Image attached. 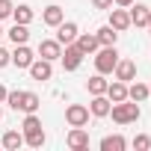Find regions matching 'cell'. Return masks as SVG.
I'll list each match as a JSON object with an SVG mask.
<instances>
[{
	"label": "cell",
	"mask_w": 151,
	"mask_h": 151,
	"mask_svg": "<svg viewBox=\"0 0 151 151\" xmlns=\"http://www.w3.org/2000/svg\"><path fill=\"white\" fill-rule=\"evenodd\" d=\"M6 104L18 113H39V107H42V98L36 95V92H21V89H15V92H9L6 95Z\"/></svg>",
	"instance_id": "6da1fadb"
},
{
	"label": "cell",
	"mask_w": 151,
	"mask_h": 151,
	"mask_svg": "<svg viewBox=\"0 0 151 151\" xmlns=\"http://www.w3.org/2000/svg\"><path fill=\"white\" fill-rule=\"evenodd\" d=\"M110 116H113V122H116V124H133V122H139L142 110H139V104H136V101L124 98V101H119V104H113V107H110Z\"/></svg>",
	"instance_id": "7a4b0ae2"
},
{
	"label": "cell",
	"mask_w": 151,
	"mask_h": 151,
	"mask_svg": "<svg viewBox=\"0 0 151 151\" xmlns=\"http://www.w3.org/2000/svg\"><path fill=\"white\" fill-rule=\"evenodd\" d=\"M116 62H119L116 45H101V47L95 50V71H98V74H113Z\"/></svg>",
	"instance_id": "3957f363"
},
{
	"label": "cell",
	"mask_w": 151,
	"mask_h": 151,
	"mask_svg": "<svg viewBox=\"0 0 151 151\" xmlns=\"http://www.w3.org/2000/svg\"><path fill=\"white\" fill-rule=\"evenodd\" d=\"M83 56H86V53L71 42V45H65V47H62V56H59V59H62V68H65V71H77V68H80V62H83Z\"/></svg>",
	"instance_id": "277c9868"
},
{
	"label": "cell",
	"mask_w": 151,
	"mask_h": 151,
	"mask_svg": "<svg viewBox=\"0 0 151 151\" xmlns=\"http://www.w3.org/2000/svg\"><path fill=\"white\" fill-rule=\"evenodd\" d=\"M65 122H68L71 127H86V124H89V107H83V104H68V107H65Z\"/></svg>",
	"instance_id": "5b68a950"
},
{
	"label": "cell",
	"mask_w": 151,
	"mask_h": 151,
	"mask_svg": "<svg viewBox=\"0 0 151 151\" xmlns=\"http://www.w3.org/2000/svg\"><path fill=\"white\" fill-rule=\"evenodd\" d=\"M27 71H30V77H33V80H42V83H45V80H50V77H53V62H50V59L36 56V59L30 62V68H27Z\"/></svg>",
	"instance_id": "8992f818"
},
{
	"label": "cell",
	"mask_w": 151,
	"mask_h": 151,
	"mask_svg": "<svg viewBox=\"0 0 151 151\" xmlns=\"http://www.w3.org/2000/svg\"><path fill=\"white\" fill-rule=\"evenodd\" d=\"M65 142H68L71 151H86V148H89V133H86V127H71L68 136H65Z\"/></svg>",
	"instance_id": "52a82bcc"
},
{
	"label": "cell",
	"mask_w": 151,
	"mask_h": 151,
	"mask_svg": "<svg viewBox=\"0 0 151 151\" xmlns=\"http://www.w3.org/2000/svg\"><path fill=\"white\" fill-rule=\"evenodd\" d=\"M36 53H39L42 59H50V62H53V59L62 56V45H59L56 39H42L39 47H36Z\"/></svg>",
	"instance_id": "ba28073f"
},
{
	"label": "cell",
	"mask_w": 151,
	"mask_h": 151,
	"mask_svg": "<svg viewBox=\"0 0 151 151\" xmlns=\"http://www.w3.org/2000/svg\"><path fill=\"white\" fill-rule=\"evenodd\" d=\"M110 107H113V101H110L107 95H92V101H89V116L107 119V116H110Z\"/></svg>",
	"instance_id": "9c48e42d"
},
{
	"label": "cell",
	"mask_w": 151,
	"mask_h": 151,
	"mask_svg": "<svg viewBox=\"0 0 151 151\" xmlns=\"http://www.w3.org/2000/svg\"><path fill=\"white\" fill-rule=\"evenodd\" d=\"M113 74H116V80L130 83V80L136 77V62H133V59H119L116 68H113Z\"/></svg>",
	"instance_id": "30bf717a"
},
{
	"label": "cell",
	"mask_w": 151,
	"mask_h": 151,
	"mask_svg": "<svg viewBox=\"0 0 151 151\" xmlns=\"http://www.w3.org/2000/svg\"><path fill=\"white\" fill-rule=\"evenodd\" d=\"M53 30H56V42H59L62 47H65V45H71L74 39H77V33H80L74 21H62V24H59V27H53Z\"/></svg>",
	"instance_id": "8fae6325"
},
{
	"label": "cell",
	"mask_w": 151,
	"mask_h": 151,
	"mask_svg": "<svg viewBox=\"0 0 151 151\" xmlns=\"http://www.w3.org/2000/svg\"><path fill=\"white\" fill-rule=\"evenodd\" d=\"M148 12H151V6H145V3H130V6H127L130 27H145V24H148Z\"/></svg>",
	"instance_id": "7c38bea8"
},
{
	"label": "cell",
	"mask_w": 151,
	"mask_h": 151,
	"mask_svg": "<svg viewBox=\"0 0 151 151\" xmlns=\"http://www.w3.org/2000/svg\"><path fill=\"white\" fill-rule=\"evenodd\" d=\"M33 59H36V53H33L27 45H15V50H12V65H15V68H30Z\"/></svg>",
	"instance_id": "4fadbf2b"
},
{
	"label": "cell",
	"mask_w": 151,
	"mask_h": 151,
	"mask_svg": "<svg viewBox=\"0 0 151 151\" xmlns=\"http://www.w3.org/2000/svg\"><path fill=\"white\" fill-rule=\"evenodd\" d=\"M62 21H65V12H62V6H56V3L45 6V12H42V24H47V27H59Z\"/></svg>",
	"instance_id": "5bb4252c"
},
{
	"label": "cell",
	"mask_w": 151,
	"mask_h": 151,
	"mask_svg": "<svg viewBox=\"0 0 151 151\" xmlns=\"http://www.w3.org/2000/svg\"><path fill=\"white\" fill-rule=\"evenodd\" d=\"M110 27H113V30H119V33H124V30L130 27V15H127V9H124V6L110 9Z\"/></svg>",
	"instance_id": "9a60e30c"
},
{
	"label": "cell",
	"mask_w": 151,
	"mask_h": 151,
	"mask_svg": "<svg viewBox=\"0 0 151 151\" xmlns=\"http://www.w3.org/2000/svg\"><path fill=\"white\" fill-rule=\"evenodd\" d=\"M74 45H77V47H80V50H83L86 56H89V53H95V50L101 47V45H98V36H95V33H77Z\"/></svg>",
	"instance_id": "2e32d148"
},
{
	"label": "cell",
	"mask_w": 151,
	"mask_h": 151,
	"mask_svg": "<svg viewBox=\"0 0 151 151\" xmlns=\"http://www.w3.org/2000/svg\"><path fill=\"white\" fill-rule=\"evenodd\" d=\"M113 104H119V101H124L127 98V83H122V80H113V83H107V92H104Z\"/></svg>",
	"instance_id": "e0dca14e"
},
{
	"label": "cell",
	"mask_w": 151,
	"mask_h": 151,
	"mask_svg": "<svg viewBox=\"0 0 151 151\" xmlns=\"http://www.w3.org/2000/svg\"><path fill=\"white\" fill-rule=\"evenodd\" d=\"M124 148H127V139L122 133H110L101 139V151H124Z\"/></svg>",
	"instance_id": "ac0fdd59"
},
{
	"label": "cell",
	"mask_w": 151,
	"mask_h": 151,
	"mask_svg": "<svg viewBox=\"0 0 151 151\" xmlns=\"http://www.w3.org/2000/svg\"><path fill=\"white\" fill-rule=\"evenodd\" d=\"M148 95H151L148 83H139V80H136V83H130V86H127V98H130V101H136V104H142Z\"/></svg>",
	"instance_id": "d6986e66"
},
{
	"label": "cell",
	"mask_w": 151,
	"mask_h": 151,
	"mask_svg": "<svg viewBox=\"0 0 151 151\" xmlns=\"http://www.w3.org/2000/svg\"><path fill=\"white\" fill-rule=\"evenodd\" d=\"M107 74H95V77H89L86 80V89H89V95H104L107 92Z\"/></svg>",
	"instance_id": "ffe728a7"
},
{
	"label": "cell",
	"mask_w": 151,
	"mask_h": 151,
	"mask_svg": "<svg viewBox=\"0 0 151 151\" xmlns=\"http://www.w3.org/2000/svg\"><path fill=\"white\" fill-rule=\"evenodd\" d=\"M0 142H3V148H6V151H18V148L24 145V133H18V130H6Z\"/></svg>",
	"instance_id": "44dd1931"
},
{
	"label": "cell",
	"mask_w": 151,
	"mask_h": 151,
	"mask_svg": "<svg viewBox=\"0 0 151 151\" xmlns=\"http://www.w3.org/2000/svg\"><path fill=\"white\" fill-rule=\"evenodd\" d=\"M12 18H15V24H27V27H30V21L36 18V12H33V6L21 3V6H15V9H12Z\"/></svg>",
	"instance_id": "7402d4cb"
},
{
	"label": "cell",
	"mask_w": 151,
	"mask_h": 151,
	"mask_svg": "<svg viewBox=\"0 0 151 151\" xmlns=\"http://www.w3.org/2000/svg\"><path fill=\"white\" fill-rule=\"evenodd\" d=\"M47 142V136H45V130L42 127H36V130H27L24 133V145H30V148H42Z\"/></svg>",
	"instance_id": "603a6c76"
},
{
	"label": "cell",
	"mask_w": 151,
	"mask_h": 151,
	"mask_svg": "<svg viewBox=\"0 0 151 151\" xmlns=\"http://www.w3.org/2000/svg\"><path fill=\"white\" fill-rule=\"evenodd\" d=\"M95 36H98V45H116L119 42V30H113L110 24H104Z\"/></svg>",
	"instance_id": "cb8c5ba5"
},
{
	"label": "cell",
	"mask_w": 151,
	"mask_h": 151,
	"mask_svg": "<svg viewBox=\"0 0 151 151\" xmlns=\"http://www.w3.org/2000/svg\"><path fill=\"white\" fill-rule=\"evenodd\" d=\"M9 39H12L15 45H27V39H30V30H27V24H15V27L9 30Z\"/></svg>",
	"instance_id": "d4e9b609"
},
{
	"label": "cell",
	"mask_w": 151,
	"mask_h": 151,
	"mask_svg": "<svg viewBox=\"0 0 151 151\" xmlns=\"http://www.w3.org/2000/svg\"><path fill=\"white\" fill-rule=\"evenodd\" d=\"M133 148H136V151H148V148H151V139H148L145 133H139V136H133Z\"/></svg>",
	"instance_id": "484cf974"
},
{
	"label": "cell",
	"mask_w": 151,
	"mask_h": 151,
	"mask_svg": "<svg viewBox=\"0 0 151 151\" xmlns=\"http://www.w3.org/2000/svg\"><path fill=\"white\" fill-rule=\"evenodd\" d=\"M12 9H15L12 0H0V21H3V18H12Z\"/></svg>",
	"instance_id": "4316f807"
},
{
	"label": "cell",
	"mask_w": 151,
	"mask_h": 151,
	"mask_svg": "<svg viewBox=\"0 0 151 151\" xmlns=\"http://www.w3.org/2000/svg\"><path fill=\"white\" fill-rule=\"evenodd\" d=\"M6 65H12V53L6 47H0V68H6Z\"/></svg>",
	"instance_id": "83f0119b"
},
{
	"label": "cell",
	"mask_w": 151,
	"mask_h": 151,
	"mask_svg": "<svg viewBox=\"0 0 151 151\" xmlns=\"http://www.w3.org/2000/svg\"><path fill=\"white\" fill-rule=\"evenodd\" d=\"M92 6H95V9H107V12H110L116 3H113V0H92Z\"/></svg>",
	"instance_id": "f1b7e54d"
},
{
	"label": "cell",
	"mask_w": 151,
	"mask_h": 151,
	"mask_svg": "<svg viewBox=\"0 0 151 151\" xmlns=\"http://www.w3.org/2000/svg\"><path fill=\"white\" fill-rule=\"evenodd\" d=\"M6 95H9V89H6L3 83H0V104H6Z\"/></svg>",
	"instance_id": "f546056e"
},
{
	"label": "cell",
	"mask_w": 151,
	"mask_h": 151,
	"mask_svg": "<svg viewBox=\"0 0 151 151\" xmlns=\"http://www.w3.org/2000/svg\"><path fill=\"white\" fill-rule=\"evenodd\" d=\"M113 3H116V6H124V9H127V6L133 3V0H113Z\"/></svg>",
	"instance_id": "4dcf8cb0"
},
{
	"label": "cell",
	"mask_w": 151,
	"mask_h": 151,
	"mask_svg": "<svg viewBox=\"0 0 151 151\" xmlns=\"http://www.w3.org/2000/svg\"><path fill=\"white\" fill-rule=\"evenodd\" d=\"M145 27H148V33H151V12H148V24H145Z\"/></svg>",
	"instance_id": "1f68e13d"
},
{
	"label": "cell",
	"mask_w": 151,
	"mask_h": 151,
	"mask_svg": "<svg viewBox=\"0 0 151 151\" xmlns=\"http://www.w3.org/2000/svg\"><path fill=\"white\" fill-rule=\"evenodd\" d=\"M0 36H3V27H0Z\"/></svg>",
	"instance_id": "d6a6232c"
},
{
	"label": "cell",
	"mask_w": 151,
	"mask_h": 151,
	"mask_svg": "<svg viewBox=\"0 0 151 151\" xmlns=\"http://www.w3.org/2000/svg\"><path fill=\"white\" fill-rule=\"evenodd\" d=\"M0 119H3V110H0Z\"/></svg>",
	"instance_id": "836d02e7"
},
{
	"label": "cell",
	"mask_w": 151,
	"mask_h": 151,
	"mask_svg": "<svg viewBox=\"0 0 151 151\" xmlns=\"http://www.w3.org/2000/svg\"><path fill=\"white\" fill-rule=\"evenodd\" d=\"M148 89H151V83H148Z\"/></svg>",
	"instance_id": "e575fe53"
}]
</instances>
